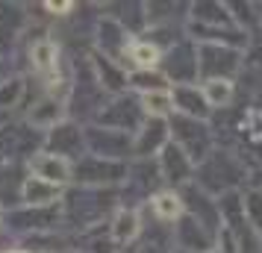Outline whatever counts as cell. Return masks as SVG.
I'll return each mask as SVG.
<instances>
[{
    "label": "cell",
    "mask_w": 262,
    "mask_h": 253,
    "mask_svg": "<svg viewBox=\"0 0 262 253\" xmlns=\"http://www.w3.org/2000/svg\"><path fill=\"white\" fill-rule=\"evenodd\" d=\"M121 206L118 189H89V186H68L59 200L62 233L77 236L85 229L103 227L112 212Z\"/></svg>",
    "instance_id": "obj_1"
},
{
    "label": "cell",
    "mask_w": 262,
    "mask_h": 253,
    "mask_svg": "<svg viewBox=\"0 0 262 253\" xmlns=\"http://www.w3.org/2000/svg\"><path fill=\"white\" fill-rule=\"evenodd\" d=\"M248 177H250V168L245 156L230 150V147H215L209 156L194 165V186L206 192L209 197H224V194H236L248 186Z\"/></svg>",
    "instance_id": "obj_2"
},
{
    "label": "cell",
    "mask_w": 262,
    "mask_h": 253,
    "mask_svg": "<svg viewBox=\"0 0 262 253\" xmlns=\"http://www.w3.org/2000/svg\"><path fill=\"white\" fill-rule=\"evenodd\" d=\"M59 206H18V209L3 212V233L15 236V241L30 239V236H45V233H59Z\"/></svg>",
    "instance_id": "obj_3"
},
{
    "label": "cell",
    "mask_w": 262,
    "mask_h": 253,
    "mask_svg": "<svg viewBox=\"0 0 262 253\" xmlns=\"http://www.w3.org/2000/svg\"><path fill=\"white\" fill-rule=\"evenodd\" d=\"M168 127H171V142H174L194 165L203 162V159L218 147L212 121H194V118H183V115H171V118H168Z\"/></svg>",
    "instance_id": "obj_4"
},
{
    "label": "cell",
    "mask_w": 262,
    "mask_h": 253,
    "mask_svg": "<svg viewBox=\"0 0 262 253\" xmlns=\"http://www.w3.org/2000/svg\"><path fill=\"white\" fill-rule=\"evenodd\" d=\"M162 186L159 168H156V159H130V168H127V180L118 189L121 194V206H130V209H144L147 200L154 197Z\"/></svg>",
    "instance_id": "obj_5"
},
{
    "label": "cell",
    "mask_w": 262,
    "mask_h": 253,
    "mask_svg": "<svg viewBox=\"0 0 262 253\" xmlns=\"http://www.w3.org/2000/svg\"><path fill=\"white\" fill-rule=\"evenodd\" d=\"M45 150V133L33 130L27 121H3L0 124V159L3 162H27Z\"/></svg>",
    "instance_id": "obj_6"
},
{
    "label": "cell",
    "mask_w": 262,
    "mask_h": 253,
    "mask_svg": "<svg viewBox=\"0 0 262 253\" xmlns=\"http://www.w3.org/2000/svg\"><path fill=\"white\" fill-rule=\"evenodd\" d=\"M130 162H112V159L89 156L74 162V182L71 186H89V189H121L127 180Z\"/></svg>",
    "instance_id": "obj_7"
},
{
    "label": "cell",
    "mask_w": 262,
    "mask_h": 253,
    "mask_svg": "<svg viewBox=\"0 0 262 253\" xmlns=\"http://www.w3.org/2000/svg\"><path fill=\"white\" fill-rule=\"evenodd\" d=\"M245 71V53L221 44H198V83L201 80H233Z\"/></svg>",
    "instance_id": "obj_8"
},
{
    "label": "cell",
    "mask_w": 262,
    "mask_h": 253,
    "mask_svg": "<svg viewBox=\"0 0 262 253\" xmlns=\"http://www.w3.org/2000/svg\"><path fill=\"white\" fill-rule=\"evenodd\" d=\"M144 109L139 103V95L133 91H124V95H115L109 97L100 115H97V127H109V130H118V133H127V135H136V130L144 124Z\"/></svg>",
    "instance_id": "obj_9"
},
{
    "label": "cell",
    "mask_w": 262,
    "mask_h": 253,
    "mask_svg": "<svg viewBox=\"0 0 262 253\" xmlns=\"http://www.w3.org/2000/svg\"><path fill=\"white\" fill-rule=\"evenodd\" d=\"M159 71L165 74L168 85H194L198 83V44L191 38H180L177 44L162 53Z\"/></svg>",
    "instance_id": "obj_10"
},
{
    "label": "cell",
    "mask_w": 262,
    "mask_h": 253,
    "mask_svg": "<svg viewBox=\"0 0 262 253\" xmlns=\"http://www.w3.org/2000/svg\"><path fill=\"white\" fill-rule=\"evenodd\" d=\"M85 153L89 156H100V159H112V162H130L133 135L109 130V127L89 124L85 127Z\"/></svg>",
    "instance_id": "obj_11"
},
{
    "label": "cell",
    "mask_w": 262,
    "mask_h": 253,
    "mask_svg": "<svg viewBox=\"0 0 262 253\" xmlns=\"http://www.w3.org/2000/svg\"><path fill=\"white\" fill-rule=\"evenodd\" d=\"M92 41H95V53H100V56H106V59L124 65V56H127V48H130L133 36L115 21V18H109L106 12H100Z\"/></svg>",
    "instance_id": "obj_12"
},
{
    "label": "cell",
    "mask_w": 262,
    "mask_h": 253,
    "mask_svg": "<svg viewBox=\"0 0 262 253\" xmlns=\"http://www.w3.org/2000/svg\"><path fill=\"white\" fill-rule=\"evenodd\" d=\"M45 150L68 159V162L83 159L85 156V127L65 118L62 124H56L53 130L45 133Z\"/></svg>",
    "instance_id": "obj_13"
},
{
    "label": "cell",
    "mask_w": 262,
    "mask_h": 253,
    "mask_svg": "<svg viewBox=\"0 0 262 253\" xmlns=\"http://www.w3.org/2000/svg\"><path fill=\"white\" fill-rule=\"evenodd\" d=\"M171 233H174V247L183 253H212L218 247V233L206 229L201 221H194L186 212L171 227Z\"/></svg>",
    "instance_id": "obj_14"
},
{
    "label": "cell",
    "mask_w": 262,
    "mask_h": 253,
    "mask_svg": "<svg viewBox=\"0 0 262 253\" xmlns=\"http://www.w3.org/2000/svg\"><path fill=\"white\" fill-rule=\"evenodd\" d=\"M27 174L36 177V180H45L50 186H59V189H68L74 182V162L56 156V153H48V150H38L24 162Z\"/></svg>",
    "instance_id": "obj_15"
},
{
    "label": "cell",
    "mask_w": 262,
    "mask_h": 253,
    "mask_svg": "<svg viewBox=\"0 0 262 253\" xmlns=\"http://www.w3.org/2000/svg\"><path fill=\"white\" fill-rule=\"evenodd\" d=\"M156 168H159L162 186H165V189H174V192L194 180V162H191L174 142H168V147L156 156Z\"/></svg>",
    "instance_id": "obj_16"
},
{
    "label": "cell",
    "mask_w": 262,
    "mask_h": 253,
    "mask_svg": "<svg viewBox=\"0 0 262 253\" xmlns=\"http://www.w3.org/2000/svg\"><path fill=\"white\" fill-rule=\"evenodd\" d=\"M171 142L168 118H144L133 135V159H156Z\"/></svg>",
    "instance_id": "obj_17"
},
{
    "label": "cell",
    "mask_w": 262,
    "mask_h": 253,
    "mask_svg": "<svg viewBox=\"0 0 262 253\" xmlns=\"http://www.w3.org/2000/svg\"><path fill=\"white\" fill-rule=\"evenodd\" d=\"M30 27V12L24 3H0V59L6 62L18 38Z\"/></svg>",
    "instance_id": "obj_18"
},
{
    "label": "cell",
    "mask_w": 262,
    "mask_h": 253,
    "mask_svg": "<svg viewBox=\"0 0 262 253\" xmlns=\"http://www.w3.org/2000/svg\"><path fill=\"white\" fill-rule=\"evenodd\" d=\"M109 227V239L115 247H133L136 239H139V233L144 227V218H142V209H130V206H118L112 218L106 221Z\"/></svg>",
    "instance_id": "obj_19"
},
{
    "label": "cell",
    "mask_w": 262,
    "mask_h": 253,
    "mask_svg": "<svg viewBox=\"0 0 262 253\" xmlns=\"http://www.w3.org/2000/svg\"><path fill=\"white\" fill-rule=\"evenodd\" d=\"M65 118H68V115H65V100L41 91L36 103L27 109V118L24 121L33 127V130H38V133H48V130H53V127L62 124Z\"/></svg>",
    "instance_id": "obj_20"
},
{
    "label": "cell",
    "mask_w": 262,
    "mask_h": 253,
    "mask_svg": "<svg viewBox=\"0 0 262 253\" xmlns=\"http://www.w3.org/2000/svg\"><path fill=\"white\" fill-rule=\"evenodd\" d=\"M171 103H174V115L194 121H212V109L203 100L201 85H171Z\"/></svg>",
    "instance_id": "obj_21"
},
{
    "label": "cell",
    "mask_w": 262,
    "mask_h": 253,
    "mask_svg": "<svg viewBox=\"0 0 262 253\" xmlns=\"http://www.w3.org/2000/svg\"><path fill=\"white\" fill-rule=\"evenodd\" d=\"M27 180L24 162H3L0 165V212H9L21 206V192Z\"/></svg>",
    "instance_id": "obj_22"
},
{
    "label": "cell",
    "mask_w": 262,
    "mask_h": 253,
    "mask_svg": "<svg viewBox=\"0 0 262 253\" xmlns=\"http://www.w3.org/2000/svg\"><path fill=\"white\" fill-rule=\"evenodd\" d=\"M89 65H92V71H95V80L100 83V88H103L109 97L127 91V68H124V65L106 59V56H100V53H89Z\"/></svg>",
    "instance_id": "obj_23"
},
{
    "label": "cell",
    "mask_w": 262,
    "mask_h": 253,
    "mask_svg": "<svg viewBox=\"0 0 262 253\" xmlns=\"http://www.w3.org/2000/svg\"><path fill=\"white\" fill-rule=\"evenodd\" d=\"M189 24H201V27H238L230 3H218V0H198L189 3ZM242 30V27H238Z\"/></svg>",
    "instance_id": "obj_24"
},
{
    "label": "cell",
    "mask_w": 262,
    "mask_h": 253,
    "mask_svg": "<svg viewBox=\"0 0 262 253\" xmlns=\"http://www.w3.org/2000/svg\"><path fill=\"white\" fill-rule=\"evenodd\" d=\"M133 253H174V233H171V227L150 218V224H144L136 244H133Z\"/></svg>",
    "instance_id": "obj_25"
},
{
    "label": "cell",
    "mask_w": 262,
    "mask_h": 253,
    "mask_svg": "<svg viewBox=\"0 0 262 253\" xmlns=\"http://www.w3.org/2000/svg\"><path fill=\"white\" fill-rule=\"evenodd\" d=\"M162 65V50L150 44L147 38H133L127 56H124V68L127 71H156Z\"/></svg>",
    "instance_id": "obj_26"
},
{
    "label": "cell",
    "mask_w": 262,
    "mask_h": 253,
    "mask_svg": "<svg viewBox=\"0 0 262 253\" xmlns=\"http://www.w3.org/2000/svg\"><path fill=\"white\" fill-rule=\"evenodd\" d=\"M147 209H150V218L165 224V227H174L180 218H183V200L174 189H159V192L147 200Z\"/></svg>",
    "instance_id": "obj_27"
},
{
    "label": "cell",
    "mask_w": 262,
    "mask_h": 253,
    "mask_svg": "<svg viewBox=\"0 0 262 253\" xmlns=\"http://www.w3.org/2000/svg\"><path fill=\"white\" fill-rule=\"evenodd\" d=\"M62 194H65V189L50 186V182L36 180V177L27 174L24 192H21V206H59Z\"/></svg>",
    "instance_id": "obj_28"
},
{
    "label": "cell",
    "mask_w": 262,
    "mask_h": 253,
    "mask_svg": "<svg viewBox=\"0 0 262 253\" xmlns=\"http://www.w3.org/2000/svg\"><path fill=\"white\" fill-rule=\"evenodd\" d=\"M201 91L206 106L212 109V115L230 109L236 100V83L233 80H201Z\"/></svg>",
    "instance_id": "obj_29"
},
{
    "label": "cell",
    "mask_w": 262,
    "mask_h": 253,
    "mask_svg": "<svg viewBox=\"0 0 262 253\" xmlns=\"http://www.w3.org/2000/svg\"><path fill=\"white\" fill-rule=\"evenodd\" d=\"M24 95H27V80L21 74H6L0 80V112L9 115L12 109H18L24 103Z\"/></svg>",
    "instance_id": "obj_30"
},
{
    "label": "cell",
    "mask_w": 262,
    "mask_h": 253,
    "mask_svg": "<svg viewBox=\"0 0 262 253\" xmlns=\"http://www.w3.org/2000/svg\"><path fill=\"white\" fill-rule=\"evenodd\" d=\"M159 88H171L159 68L156 71H127V91H133V95H150Z\"/></svg>",
    "instance_id": "obj_31"
},
{
    "label": "cell",
    "mask_w": 262,
    "mask_h": 253,
    "mask_svg": "<svg viewBox=\"0 0 262 253\" xmlns=\"http://www.w3.org/2000/svg\"><path fill=\"white\" fill-rule=\"evenodd\" d=\"M144 115L147 118H171L174 115V103H171V88H159L150 95H139Z\"/></svg>",
    "instance_id": "obj_32"
},
{
    "label": "cell",
    "mask_w": 262,
    "mask_h": 253,
    "mask_svg": "<svg viewBox=\"0 0 262 253\" xmlns=\"http://www.w3.org/2000/svg\"><path fill=\"white\" fill-rule=\"evenodd\" d=\"M242 209H245V218H248L250 227L256 233H262V192L259 189H250V186L242 189Z\"/></svg>",
    "instance_id": "obj_33"
},
{
    "label": "cell",
    "mask_w": 262,
    "mask_h": 253,
    "mask_svg": "<svg viewBox=\"0 0 262 253\" xmlns=\"http://www.w3.org/2000/svg\"><path fill=\"white\" fill-rule=\"evenodd\" d=\"M248 186H250V189H259V192H262V168L250 171V177H248Z\"/></svg>",
    "instance_id": "obj_34"
},
{
    "label": "cell",
    "mask_w": 262,
    "mask_h": 253,
    "mask_svg": "<svg viewBox=\"0 0 262 253\" xmlns=\"http://www.w3.org/2000/svg\"><path fill=\"white\" fill-rule=\"evenodd\" d=\"M0 253H30V250H24V247H18V244H12V247H0Z\"/></svg>",
    "instance_id": "obj_35"
},
{
    "label": "cell",
    "mask_w": 262,
    "mask_h": 253,
    "mask_svg": "<svg viewBox=\"0 0 262 253\" xmlns=\"http://www.w3.org/2000/svg\"><path fill=\"white\" fill-rule=\"evenodd\" d=\"M253 9H256V18L262 21V3H253Z\"/></svg>",
    "instance_id": "obj_36"
},
{
    "label": "cell",
    "mask_w": 262,
    "mask_h": 253,
    "mask_svg": "<svg viewBox=\"0 0 262 253\" xmlns=\"http://www.w3.org/2000/svg\"><path fill=\"white\" fill-rule=\"evenodd\" d=\"M0 233H3V212H0Z\"/></svg>",
    "instance_id": "obj_37"
},
{
    "label": "cell",
    "mask_w": 262,
    "mask_h": 253,
    "mask_svg": "<svg viewBox=\"0 0 262 253\" xmlns=\"http://www.w3.org/2000/svg\"><path fill=\"white\" fill-rule=\"evenodd\" d=\"M259 253H262V233H259Z\"/></svg>",
    "instance_id": "obj_38"
},
{
    "label": "cell",
    "mask_w": 262,
    "mask_h": 253,
    "mask_svg": "<svg viewBox=\"0 0 262 253\" xmlns=\"http://www.w3.org/2000/svg\"><path fill=\"white\" fill-rule=\"evenodd\" d=\"M0 165H3V159H0Z\"/></svg>",
    "instance_id": "obj_39"
},
{
    "label": "cell",
    "mask_w": 262,
    "mask_h": 253,
    "mask_svg": "<svg viewBox=\"0 0 262 253\" xmlns=\"http://www.w3.org/2000/svg\"><path fill=\"white\" fill-rule=\"evenodd\" d=\"M71 253H74V250H71Z\"/></svg>",
    "instance_id": "obj_40"
}]
</instances>
